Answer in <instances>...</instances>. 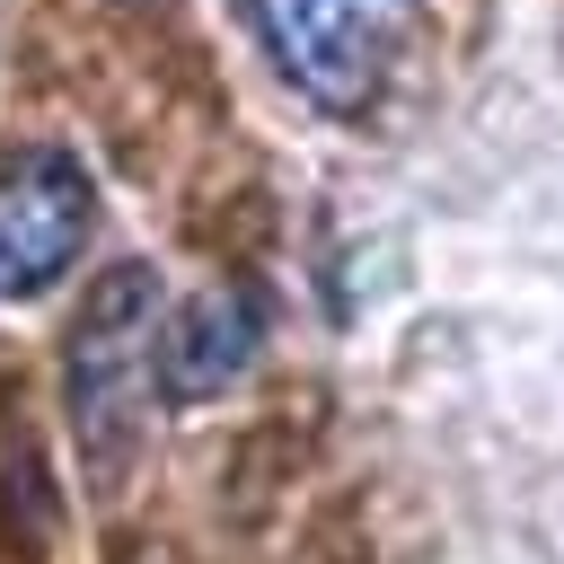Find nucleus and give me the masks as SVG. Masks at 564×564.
Wrapping results in <instances>:
<instances>
[{
  "label": "nucleus",
  "mask_w": 564,
  "mask_h": 564,
  "mask_svg": "<svg viewBox=\"0 0 564 564\" xmlns=\"http://www.w3.org/2000/svg\"><path fill=\"white\" fill-rule=\"evenodd\" d=\"M256 18H264V44L291 70V88H308L326 115H352L379 97L397 0H256Z\"/></svg>",
  "instance_id": "nucleus-3"
},
{
  "label": "nucleus",
  "mask_w": 564,
  "mask_h": 564,
  "mask_svg": "<svg viewBox=\"0 0 564 564\" xmlns=\"http://www.w3.org/2000/svg\"><path fill=\"white\" fill-rule=\"evenodd\" d=\"M256 344H264V308H256V291L212 282V291H194L185 308L159 317V335H150V379H159L167 405H203V397H220V388L247 379Z\"/></svg>",
  "instance_id": "nucleus-4"
},
{
  "label": "nucleus",
  "mask_w": 564,
  "mask_h": 564,
  "mask_svg": "<svg viewBox=\"0 0 564 564\" xmlns=\"http://www.w3.org/2000/svg\"><path fill=\"white\" fill-rule=\"evenodd\" d=\"M150 335H159V273H150V264L97 273V291L79 300L70 352H62L70 441H79V467L97 476V494H115V476H123V458H132V441H141Z\"/></svg>",
  "instance_id": "nucleus-1"
},
{
  "label": "nucleus",
  "mask_w": 564,
  "mask_h": 564,
  "mask_svg": "<svg viewBox=\"0 0 564 564\" xmlns=\"http://www.w3.org/2000/svg\"><path fill=\"white\" fill-rule=\"evenodd\" d=\"M97 229V185L70 150L35 141L0 167V300H44Z\"/></svg>",
  "instance_id": "nucleus-2"
}]
</instances>
